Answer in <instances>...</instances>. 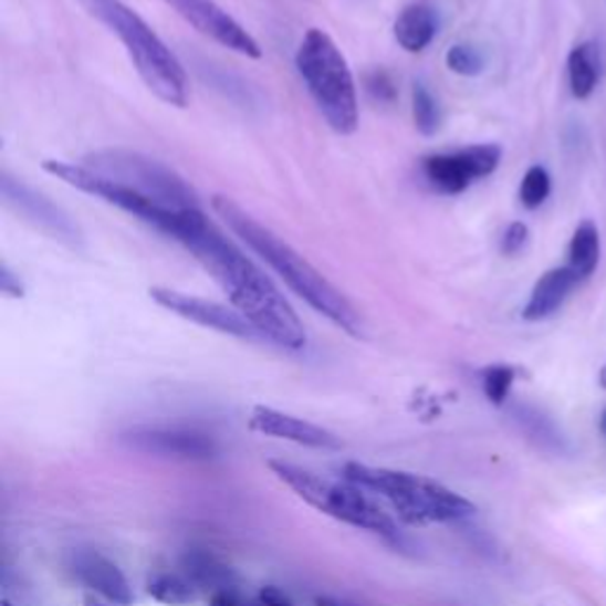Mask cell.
<instances>
[{"label": "cell", "mask_w": 606, "mask_h": 606, "mask_svg": "<svg viewBox=\"0 0 606 606\" xmlns=\"http://www.w3.org/2000/svg\"><path fill=\"white\" fill-rule=\"evenodd\" d=\"M344 479L361 485L363 491L382 495L398 519L410 526L450 524V521H460L477 512L474 504L454 493L452 488L422 474H410V471L348 462L344 467Z\"/></svg>", "instance_id": "obj_4"}, {"label": "cell", "mask_w": 606, "mask_h": 606, "mask_svg": "<svg viewBox=\"0 0 606 606\" xmlns=\"http://www.w3.org/2000/svg\"><path fill=\"white\" fill-rule=\"evenodd\" d=\"M213 211L261 261L271 265L282 278V282L288 284L296 296L306 301L313 311L325 315L330 323H334L351 336L365 334V323L361 313L353 309V303L336 290L323 273H317L296 249H292L288 242H282L275 232H271L265 226H261L254 216L247 213L238 201H232L223 195H216Z\"/></svg>", "instance_id": "obj_2"}, {"label": "cell", "mask_w": 606, "mask_h": 606, "mask_svg": "<svg viewBox=\"0 0 606 606\" xmlns=\"http://www.w3.org/2000/svg\"><path fill=\"white\" fill-rule=\"evenodd\" d=\"M412 119L422 136H433L441 126V107L422 81H417L412 88Z\"/></svg>", "instance_id": "obj_20"}, {"label": "cell", "mask_w": 606, "mask_h": 606, "mask_svg": "<svg viewBox=\"0 0 606 606\" xmlns=\"http://www.w3.org/2000/svg\"><path fill=\"white\" fill-rule=\"evenodd\" d=\"M296 70L332 130L351 136L361 124L358 93L344 53L323 29H309L296 50Z\"/></svg>", "instance_id": "obj_5"}, {"label": "cell", "mask_w": 606, "mask_h": 606, "mask_svg": "<svg viewBox=\"0 0 606 606\" xmlns=\"http://www.w3.org/2000/svg\"><path fill=\"white\" fill-rule=\"evenodd\" d=\"M147 593L155 597L161 604H171V606H182L192 602V587L190 583H185L178 576H155L147 583Z\"/></svg>", "instance_id": "obj_22"}, {"label": "cell", "mask_w": 606, "mask_h": 606, "mask_svg": "<svg viewBox=\"0 0 606 606\" xmlns=\"http://www.w3.org/2000/svg\"><path fill=\"white\" fill-rule=\"evenodd\" d=\"M211 606H249V602L226 587V591H216L211 595Z\"/></svg>", "instance_id": "obj_27"}, {"label": "cell", "mask_w": 606, "mask_h": 606, "mask_svg": "<svg viewBox=\"0 0 606 606\" xmlns=\"http://www.w3.org/2000/svg\"><path fill=\"white\" fill-rule=\"evenodd\" d=\"M599 81V50L595 43H578L568 53V86L576 100H587Z\"/></svg>", "instance_id": "obj_18"}, {"label": "cell", "mask_w": 606, "mask_h": 606, "mask_svg": "<svg viewBox=\"0 0 606 606\" xmlns=\"http://www.w3.org/2000/svg\"><path fill=\"white\" fill-rule=\"evenodd\" d=\"M43 168L50 174L55 176L58 180L72 185V188L86 192L91 197H97L107 201V205L122 209L130 216H136L138 221L152 226L155 230L168 234V238H176L178 228L185 223V218H188L195 209H188V211H168V209H161L157 205H152L149 199L140 197L138 192H133L128 188H124L122 182L116 180H109L105 176H97L93 171H88L83 164H70V161H58V159H48L43 161Z\"/></svg>", "instance_id": "obj_8"}, {"label": "cell", "mask_w": 606, "mask_h": 606, "mask_svg": "<svg viewBox=\"0 0 606 606\" xmlns=\"http://www.w3.org/2000/svg\"><path fill=\"white\" fill-rule=\"evenodd\" d=\"M249 429L257 431L268 439L278 441H290L296 446H306L315 450H336L342 448L339 439L323 427H317L306 419L288 415L268 406H254L249 412Z\"/></svg>", "instance_id": "obj_13"}, {"label": "cell", "mask_w": 606, "mask_h": 606, "mask_svg": "<svg viewBox=\"0 0 606 606\" xmlns=\"http://www.w3.org/2000/svg\"><path fill=\"white\" fill-rule=\"evenodd\" d=\"M552 192V178L547 174L545 166H531L524 174V180H521L519 188V199L526 209H541L545 205V199Z\"/></svg>", "instance_id": "obj_21"}, {"label": "cell", "mask_w": 606, "mask_h": 606, "mask_svg": "<svg viewBox=\"0 0 606 606\" xmlns=\"http://www.w3.org/2000/svg\"><path fill=\"white\" fill-rule=\"evenodd\" d=\"M436 31H439V17H436V10L427 3L408 6L398 14L394 24L396 41L408 53H422L436 39Z\"/></svg>", "instance_id": "obj_17"}, {"label": "cell", "mask_w": 606, "mask_h": 606, "mask_svg": "<svg viewBox=\"0 0 606 606\" xmlns=\"http://www.w3.org/2000/svg\"><path fill=\"white\" fill-rule=\"evenodd\" d=\"M79 8L107 27L122 41L145 86L161 103L185 107L190 100V83L182 64L143 17L124 0H76Z\"/></svg>", "instance_id": "obj_3"}, {"label": "cell", "mask_w": 606, "mask_h": 606, "mask_svg": "<svg viewBox=\"0 0 606 606\" xmlns=\"http://www.w3.org/2000/svg\"><path fill=\"white\" fill-rule=\"evenodd\" d=\"M185 22L192 24L199 33H205L207 39L216 41L232 53L244 55V58H261V45L257 39L228 14L221 6L213 3V0H166Z\"/></svg>", "instance_id": "obj_12"}, {"label": "cell", "mask_w": 606, "mask_h": 606, "mask_svg": "<svg viewBox=\"0 0 606 606\" xmlns=\"http://www.w3.org/2000/svg\"><path fill=\"white\" fill-rule=\"evenodd\" d=\"M74 576L83 583L88 593L107 602L109 606H130L133 593L126 576L114 562L103 557L100 552L83 550L74 554Z\"/></svg>", "instance_id": "obj_14"}, {"label": "cell", "mask_w": 606, "mask_h": 606, "mask_svg": "<svg viewBox=\"0 0 606 606\" xmlns=\"http://www.w3.org/2000/svg\"><path fill=\"white\" fill-rule=\"evenodd\" d=\"M369 91H373L382 100H389L394 95V88H391L389 79H386V74H375L373 79H369Z\"/></svg>", "instance_id": "obj_29"}, {"label": "cell", "mask_w": 606, "mask_h": 606, "mask_svg": "<svg viewBox=\"0 0 606 606\" xmlns=\"http://www.w3.org/2000/svg\"><path fill=\"white\" fill-rule=\"evenodd\" d=\"M124 441L130 448L164 454V458L207 460L216 452V443L209 436L188 429H140L126 433Z\"/></svg>", "instance_id": "obj_15"}, {"label": "cell", "mask_w": 606, "mask_h": 606, "mask_svg": "<svg viewBox=\"0 0 606 606\" xmlns=\"http://www.w3.org/2000/svg\"><path fill=\"white\" fill-rule=\"evenodd\" d=\"M149 296L155 299L161 309L171 311L174 315L182 320H190V323L199 327L216 330L228 336H238V339H261V334L251 327V323L240 311L228 309L223 306V303L199 299L176 290H166V288L149 290Z\"/></svg>", "instance_id": "obj_11"}, {"label": "cell", "mask_w": 606, "mask_h": 606, "mask_svg": "<svg viewBox=\"0 0 606 606\" xmlns=\"http://www.w3.org/2000/svg\"><path fill=\"white\" fill-rule=\"evenodd\" d=\"M516 369L510 365H491L481 373V384H483V394L485 398L493 403V406H502L510 396V389L514 384Z\"/></svg>", "instance_id": "obj_23"}, {"label": "cell", "mask_w": 606, "mask_h": 606, "mask_svg": "<svg viewBox=\"0 0 606 606\" xmlns=\"http://www.w3.org/2000/svg\"><path fill=\"white\" fill-rule=\"evenodd\" d=\"M3 606H12V604H10V602H3Z\"/></svg>", "instance_id": "obj_33"}, {"label": "cell", "mask_w": 606, "mask_h": 606, "mask_svg": "<svg viewBox=\"0 0 606 606\" xmlns=\"http://www.w3.org/2000/svg\"><path fill=\"white\" fill-rule=\"evenodd\" d=\"M268 467L284 485L292 488L303 502H309L317 512L384 537H394L398 533L394 519L361 485L351 481H330L325 477H317L311 469L282 460H271Z\"/></svg>", "instance_id": "obj_6"}, {"label": "cell", "mask_w": 606, "mask_h": 606, "mask_svg": "<svg viewBox=\"0 0 606 606\" xmlns=\"http://www.w3.org/2000/svg\"><path fill=\"white\" fill-rule=\"evenodd\" d=\"M88 171L122 182L124 188L138 192L168 211L199 209V197L192 185L178 176L171 166L149 159L130 149H100L83 159Z\"/></svg>", "instance_id": "obj_7"}, {"label": "cell", "mask_w": 606, "mask_h": 606, "mask_svg": "<svg viewBox=\"0 0 606 606\" xmlns=\"http://www.w3.org/2000/svg\"><path fill=\"white\" fill-rule=\"evenodd\" d=\"M446 64L448 70L460 74V76H477L483 72V55L479 53V50L474 45H467V43H458L448 48L446 53Z\"/></svg>", "instance_id": "obj_24"}, {"label": "cell", "mask_w": 606, "mask_h": 606, "mask_svg": "<svg viewBox=\"0 0 606 606\" xmlns=\"http://www.w3.org/2000/svg\"><path fill=\"white\" fill-rule=\"evenodd\" d=\"M3 201L17 213L22 216L27 223L45 232L48 238H53L62 244L81 247L83 234L81 228L72 221L70 213H64L55 201H50L45 195L29 188L27 182L12 178L10 174H3Z\"/></svg>", "instance_id": "obj_10"}, {"label": "cell", "mask_w": 606, "mask_h": 606, "mask_svg": "<svg viewBox=\"0 0 606 606\" xmlns=\"http://www.w3.org/2000/svg\"><path fill=\"white\" fill-rule=\"evenodd\" d=\"M0 290H3V294L14 296V299L24 296V284H22V280L10 271L8 263L0 265Z\"/></svg>", "instance_id": "obj_26"}, {"label": "cell", "mask_w": 606, "mask_h": 606, "mask_svg": "<svg viewBox=\"0 0 606 606\" xmlns=\"http://www.w3.org/2000/svg\"><path fill=\"white\" fill-rule=\"evenodd\" d=\"M315 604L317 606H356V604H348V602H342V599H332V597H317Z\"/></svg>", "instance_id": "obj_30"}, {"label": "cell", "mask_w": 606, "mask_h": 606, "mask_svg": "<svg viewBox=\"0 0 606 606\" xmlns=\"http://www.w3.org/2000/svg\"><path fill=\"white\" fill-rule=\"evenodd\" d=\"M176 242L192 251L195 259L218 282V288L228 294L232 309L249 320L261 339L288 351L306 346V330L290 301L242 249L234 247V242L209 221L205 211L199 209L185 221Z\"/></svg>", "instance_id": "obj_1"}, {"label": "cell", "mask_w": 606, "mask_h": 606, "mask_svg": "<svg viewBox=\"0 0 606 606\" xmlns=\"http://www.w3.org/2000/svg\"><path fill=\"white\" fill-rule=\"evenodd\" d=\"M529 244V228L524 226V223H521V221H516V223H512L508 230H504V234H502V254H508V257H514V254H519V251L521 249H524Z\"/></svg>", "instance_id": "obj_25"}, {"label": "cell", "mask_w": 606, "mask_h": 606, "mask_svg": "<svg viewBox=\"0 0 606 606\" xmlns=\"http://www.w3.org/2000/svg\"><path fill=\"white\" fill-rule=\"evenodd\" d=\"M578 282L581 278L571 271L568 265L552 268V271H547L545 275H541V280L535 282V288L521 315H524V320H529V323H541V320H547L550 315H554L564 306V301L568 299L571 290H574Z\"/></svg>", "instance_id": "obj_16"}, {"label": "cell", "mask_w": 606, "mask_h": 606, "mask_svg": "<svg viewBox=\"0 0 606 606\" xmlns=\"http://www.w3.org/2000/svg\"><path fill=\"white\" fill-rule=\"evenodd\" d=\"M259 599L265 604V606H292L290 597L284 595L282 591H278V587H263Z\"/></svg>", "instance_id": "obj_28"}, {"label": "cell", "mask_w": 606, "mask_h": 606, "mask_svg": "<svg viewBox=\"0 0 606 606\" xmlns=\"http://www.w3.org/2000/svg\"><path fill=\"white\" fill-rule=\"evenodd\" d=\"M502 149L493 143L471 145L458 152L429 155L422 161V174L433 190L443 195H460L471 182L491 176L500 166Z\"/></svg>", "instance_id": "obj_9"}, {"label": "cell", "mask_w": 606, "mask_h": 606, "mask_svg": "<svg viewBox=\"0 0 606 606\" xmlns=\"http://www.w3.org/2000/svg\"><path fill=\"white\" fill-rule=\"evenodd\" d=\"M599 251H602V244H599L597 226L593 221H583L576 228L574 238H571V244H568V268L581 280H587L597 271Z\"/></svg>", "instance_id": "obj_19"}, {"label": "cell", "mask_w": 606, "mask_h": 606, "mask_svg": "<svg viewBox=\"0 0 606 606\" xmlns=\"http://www.w3.org/2000/svg\"><path fill=\"white\" fill-rule=\"evenodd\" d=\"M599 431H602V436L606 439V408H604L602 415H599Z\"/></svg>", "instance_id": "obj_31"}, {"label": "cell", "mask_w": 606, "mask_h": 606, "mask_svg": "<svg viewBox=\"0 0 606 606\" xmlns=\"http://www.w3.org/2000/svg\"><path fill=\"white\" fill-rule=\"evenodd\" d=\"M599 384H602V389H606V365L602 367V373H599Z\"/></svg>", "instance_id": "obj_32"}]
</instances>
